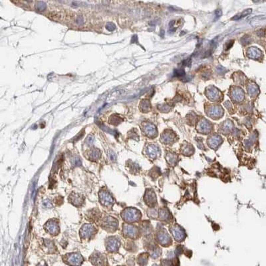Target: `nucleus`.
<instances>
[{"mask_svg":"<svg viewBox=\"0 0 266 266\" xmlns=\"http://www.w3.org/2000/svg\"><path fill=\"white\" fill-rule=\"evenodd\" d=\"M170 231H171L173 237H174L176 241H182L185 238L184 231L182 230V229L180 226H173Z\"/></svg>","mask_w":266,"mask_h":266,"instance_id":"obj_1","label":"nucleus"},{"mask_svg":"<svg viewBox=\"0 0 266 266\" xmlns=\"http://www.w3.org/2000/svg\"><path fill=\"white\" fill-rule=\"evenodd\" d=\"M157 238H158V240L160 244L163 245V246H168L171 243V239H170V236L166 231H160V232L158 233Z\"/></svg>","mask_w":266,"mask_h":266,"instance_id":"obj_2","label":"nucleus"},{"mask_svg":"<svg viewBox=\"0 0 266 266\" xmlns=\"http://www.w3.org/2000/svg\"><path fill=\"white\" fill-rule=\"evenodd\" d=\"M144 130H145L146 134L148 136V137H154L155 135L156 136V127L154 126L153 124L150 123L146 124L145 125V128H144Z\"/></svg>","mask_w":266,"mask_h":266,"instance_id":"obj_3","label":"nucleus"},{"mask_svg":"<svg viewBox=\"0 0 266 266\" xmlns=\"http://www.w3.org/2000/svg\"><path fill=\"white\" fill-rule=\"evenodd\" d=\"M221 142H222V138H221V137H219V136L215 135L208 139L207 143H208V145H210V147L215 148L218 146H219V145H220Z\"/></svg>","mask_w":266,"mask_h":266,"instance_id":"obj_4","label":"nucleus"},{"mask_svg":"<svg viewBox=\"0 0 266 266\" xmlns=\"http://www.w3.org/2000/svg\"><path fill=\"white\" fill-rule=\"evenodd\" d=\"M261 55H262L261 51L255 47H251L248 51H247V55H248L250 58L257 59L258 57H259Z\"/></svg>","mask_w":266,"mask_h":266,"instance_id":"obj_5","label":"nucleus"},{"mask_svg":"<svg viewBox=\"0 0 266 266\" xmlns=\"http://www.w3.org/2000/svg\"><path fill=\"white\" fill-rule=\"evenodd\" d=\"M147 153L151 157H155L158 154L159 150L158 147H156V146L150 145L147 148Z\"/></svg>","mask_w":266,"mask_h":266,"instance_id":"obj_6","label":"nucleus"},{"mask_svg":"<svg viewBox=\"0 0 266 266\" xmlns=\"http://www.w3.org/2000/svg\"><path fill=\"white\" fill-rule=\"evenodd\" d=\"M210 124L208 123V122L207 121H202L200 124L199 126V131L203 133H207V132H210Z\"/></svg>","mask_w":266,"mask_h":266,"instance_id":"obj_7","label":"nucleus"},{"mask_svg":"<svg viewBox=\"0 0 266 266\" xmlns=\"http://www.w3.org/2000/svg\"><path fill=\"white\" fill-rule=\"evenodd\" d=\"M232 97L233 98V99L236 100L237 102H239V101L241 100L242 98H244V93L240 89L236 90L233 93Z\"/></svg>","mask_w":266,"mask_h":266,"instance_id":"obj_8","label":"nucleus"},{"mask_svg":"<svg viewBox=\"0 0 266 266\" xmlns=\"http://www.w3.org/2000/svg\"><path fill=\"white\" fill-rule=\"evenodd\" d=\"M252 10L251 9H248L244 10V12H242L241 13H239V14H238L237 15L234 16V17L232 19H231V20H240V19L243 18L244 17H246V16L249 15L250 13H252Z\"/></svg>","mask_w":266,"mask_h":266,"instance_id":"obj_9","label":"nucleus"},{"mask_svg":"<svg viewBox=\"0 0 266 266\" xmlns=\"http://www.w3.org/2000/svg\"><path fill=\"white\" fill-rule=\"evenodd\" d=\"M122 121V119L117 114H113L109 119V122L110 123L114 125H117L119 123H121V122Z\"/></svg>","mask_w":266,"mask_h":266,"instance_id":"obj_10","label":"nucleus"},{"mask_svg":"<svg viewBox=\"0 0 266 266\" xmlns=\"http://www.w3.org/2000/svg\"><path fill=\"white\" fill-rule=\"evenodd\" d=\"M173 138L174 137L171 133H164L162 137V140L165 143H170L172 142Z\"/></svg>","mask_w":266,"mask_h":266,"instance_id":"obj_11","label":"nucleus"},{"mask_svg":"<svg viewBox=\"0 0 266 266\" xmlns=\"http://www.w3.org/2000/svg\"><path fill=\"white\" fill-rule=\"evenodd\" d=\"M140 106L141 110H142L143 112H147V111H148L149 109H150V103H149L148 100H142V102H141Z\"/></svg>","mask_w":266,"mask_h":266,"instance_id":"obj_12","label":"nucleus"},{"mask_svg":"<svg viewBox=\"0 0 266 266\" xmlns=\"http://www.w3.org/2000/svg\"><path fill=\"white\" fill-rule=\"evenodd\" d=\"M35 7L37 10H38L39 12H43V11H44L46 9L47 5L43 1H37L36 3Z\"/></svg>","mask_w":266,"mask_h":266,"instance_id":"obj_13","label":"nucleus"},{"mask_svg":"<svg viewBox=\"0 0 266 266\" xmlns=\"http://www.w3.org/2000/svg\"><path fill=\"white\" fill-rule=\"evenodd\" d=\"M218 91L217 90L212 89L210 90L208 93V98H210L211 100H215L218 97Z\"/></svg>","mask_w":266,"mask_h":266,"instance_id":"obj_14","label":"nucleus"},{"mask_svg":"<svg viewBox=\"0 0 266 266\" xmlns=\"http://www.w3.org/2000/svg\"><path fill=\"white\" fill-rule=\"evenodd\" d=\"M220 108L218 107H213L210 111V114L212 116H220Z\"/></svg>","mask_w":266,"mask_h":266,"instance_id":"obj_15","label":"nucleus"},{"mask_svg":"<svg viewBox=\"0 0 266 266\" xmlns=\"http://www.w3.org/2000/svg\"><path fill=\"white\" fill-rule=\"evenodd\" d=\"M176 155H173V154H168L167 156V160L169 162L170 164H174L176 162Z\"/></svg>","mask_w":266,"mask_h":266,"instance_id":"obj_16","label":"nucleus"},{"mask_svg":"<svg viewBox=\"0 0 266 266\" xmlns=\"http://www.w3.org/2000/svg\"><path fill=\"white\" fill-rule=\"evenodd\" d=\"M257 91V88L254 85H250L248 87V92L250 95H254Z\"/></svg>","mask_w":266,"mask_h":266,"instance_id":"obj_17","label":"nucleus"},{"mask_svg":"<svg viewBox=\"0 0 266 266\" xmlns=\"http://www.w3.org/2000/svg\"><path fill=\"white\" fill-rule=\"evenodd\" d=\"M185 75V71L184 69H176L174 72V76L183 77Z\"/></svg>","mask_w":266,"mask_h":266,"instance_id":"obj_18","label":"nucleus"},{"mask_svg":"<svg viewBox=\"0 0 266 266\" xmlns=\"http://www.w3.org/2000/svg\"><path fill=\"white\" fill-rule=\"evenodd\" d=\"M106 29L109 31H113L116 29V26L114 23L109 22L106 25Z\"/></svg>","mask_w":266,"mask_h":266,"instance_id":"obj_19","label":"nucleus"},{"mask_svg":"<svg viewBox=\"0 0 266 266\" xmlns=\"http://www.w3.org/2000/svg\"><path fill=\"white\" fill-rule=\"evenodd\" d=\"M168 217V214L166 210H162V211L160 210V218H162V220H166Z\"/></svg>","mask_w":266,"mask_h":266,"instance_id":"obj_20","label":"nucleus"},{"mask_svg":"<svg viewBox=\"0 0 266 266\" xmlns=\"http://www.w3.org/2000/svg\"><path fill=\"white\" fill-rule=\"evenodd\" d=\"M215 19H218L222 15V12H221V10H216L215 12Z\"/></svg>","mask_w":266,"mask_h":266,"instance_id":"obj_21","label":"nucleus"},{"mask_svg":"<svg viewBox=\"0 0 266 266\" xmlns=\"http://www.w3.org/2000/svg\"><path fill=\"white\" fill-rule=\"evenodd\" d=\"M93 140H94V138H93V137L89 136V137L87 138V141L88 142V143H89V145H91V144L93 142Z\"/></svg>","mask_w":266,"mask_h":266,"instance_id":"obj_22","label":"nucleus"},{"mask_svg":"<svg viewBox=\"0 0 266 266\" xmlns=\"http://www.w3.org/2000/svg\"><path fill=\"white\" fill-rule=\"evenodd\" d=\"M77 21L79 24H82V23H83V19H82V17H79L78 18H77Z\"/></svg>","mask_w":266,"mask_h":266,"instance_id":"obj_23","label":"nucleus"}]
</instances>
